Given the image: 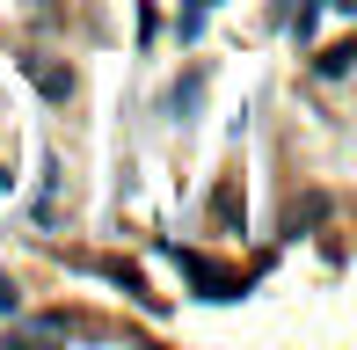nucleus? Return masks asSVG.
<instances>
[{
  "instance_id": "f257e3e1",
  "label": "nucleus",
  "mask_w": 357,
  "mask_h": 350,
  "mask_svg": "<svg viewBox=\"0 0 357 350\" xmlns=\"http://www.w3.org/2000/svg\"><path fill=\"white\" fill-rule=\"evenodd\" d=\"M29 81H37L44 95H52V102H66V95H73V73H59L52 59H29Z\"/></svg>"
},
{
  "instance_id": "f03ea898",
  "label": "nucleus",
  "mask_w": 357,
  "mask_h": 350,
  "mask_svg": "<svg viewBox=\"0 0 357 350\" xmlns=\"http://www.w3.org/2000/svg\"><path fill=\"white\" fill-rule=\"evenodd\" d=\"M350 59H357V44H328V52L314 59V73H328V81H335V73H350Z\"/></svg>"
},
{
  "instance_id": "7ed1b4c3",
  "label": "nucleus",
  "mask_w": 357,
  "mask_h": 350,
  "mask_svg": "<svg viewBox=\"0 0 357 350\" xmlns=\"http://www.w3.org/2000/svg\"><path fill=\"white\" fill-rule=\"evenodd\" d=\"M219 8V0H183V37H197V29H204V15H212Z\"/></svg>"
}]
</instances>
